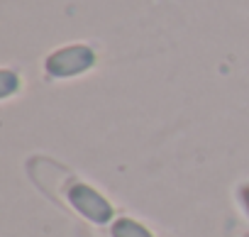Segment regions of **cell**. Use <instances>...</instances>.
<instances>
[{
  "label": "cell",
  "instance_id": "cell-1",
  "mask_svg": "<svg viewBox=\"0 0 249 237\" xmlns=\"http://www.w3.org/2000/svg\"><path fill=\"white\" fill-rule=\"evenodd\" d=\"M93 64H95L93 49L86 44H73V47H64L54 52L47 59V73L54 78H69V76L88 71Z\"/></svg>",
  "mask_w": 249,
  "mask_h": 237
},
{
  "label": "cell",
  "instance_id": "cell-2",
  "mask_svg": "<svg viewBox=\"0 0 249 237\" xmlns=\"http://www.w3.org/2000/svg\"><path fill=\"white\" fill-rule=\"evenodd\" d=\"M69 201H71V205H73L83 218H88L90 222L103 225V222L112 220V205H110L98 191H93V188L86 186V183H73V186L69 188Z\"/></svg>",
  "mask_w": 249,
  "mask_h": 237
},
{
  "label": "cell",
  "instance_id": "cell-3",
  "mask_svg": "<svg viewBox=\"0 0 249 237\" xmlns=\"http://www.w3.org/2000/svg\"><path fill=\"white\" fill-rule=\"evenodd\" d=\"M110 232H112V237H152V232H149L144 225H140V222H135V220H130V218L115 220Z\"/></svg>",
  "mask_w": 249,
  "mask_h": 237
},
{
  "label": "cell",
  "instance_id": "cell-4",
  "mask_svg": "<svg viewBox=\"0 0 249 237\" xmlns=\"http://www.w3.org/2000/svg\"><path fill=\"white\" fill-rule=\"evenodd\" d=\"M18 86H20V81H18V76L13 71H3V73H0V95H3V98L13 95Z\"/></svg>",
  "mask_w": 249,
  "mask_h": 237
},
{
  "label": "cell",
  "instance_id": "cell-5",
  "mask_svg": "<svg viewBox=\"0 0 249 237\" xmlns=\"http://www.w3.org/2000/svg\"><path fill=\"white\" fill-rule=\"evenodd\" d=\"M242 201H244V205H247V210H249V186L242 188Z\"/></svg>",
  "mask_w": 249,
  "mask_h": 237
},
{
  "label": "cell",
  "instance_id": "cell-6",
  "mask_svg": "<svg viewBox=\"0 0 249 237\" xmlns=\"http://www.w3.org/2000/svg\"><path fill=\"white\" fill-rule=\"evenodd\" d=\"M244 237H249V235H244Z\"/></svg>",
  "mask_w": 249,
  "mask_h": 237
}]
</instances>
